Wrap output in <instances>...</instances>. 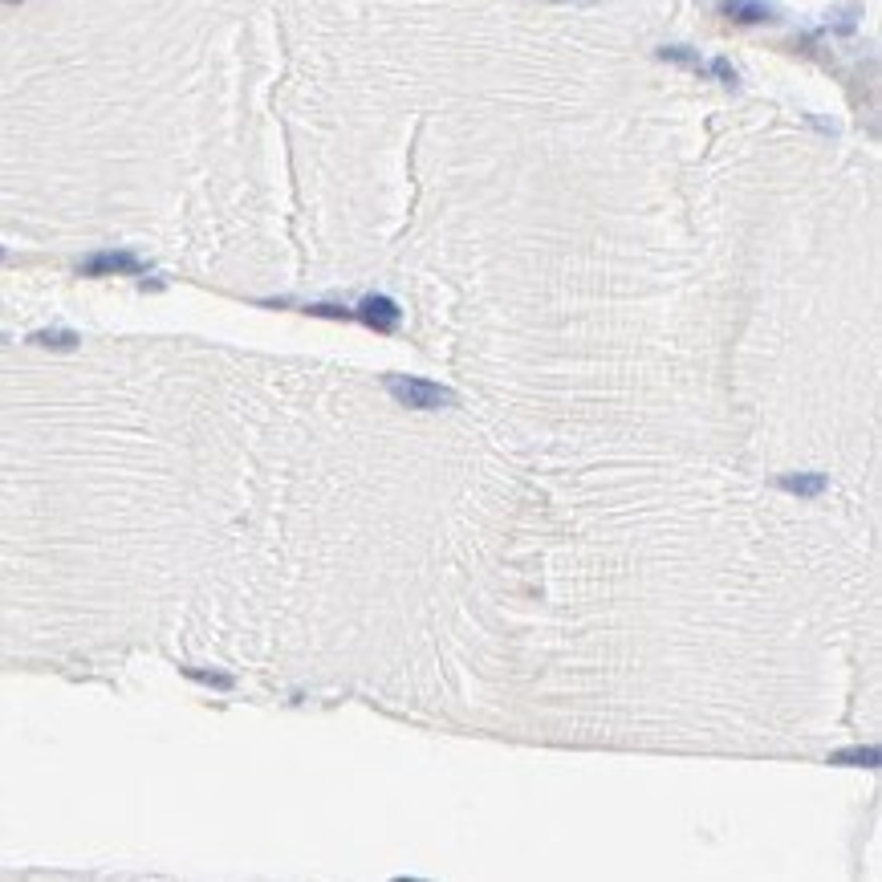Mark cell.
Returning a JSON list of instances; mask_svg holds the SVG:
<instances>
[{
	"instance_id": "1",
	"label": "cell",
	"mask_w": 882,
	"mask_h": 882,
	"mask_svg": "<svg viewBox=\"0 0 882 882\" xmlns=\"http://www.w3.org/2000/svg\"><path fill=\"white\" fill-rule=\"evenodd\" d=\"M387 395L407 407V411H439V407H456V391L439 387L431 378H415V374H387L383 378Z\"/></svg>"
},
{
	"instance_id": "2",
	"label": "cell",
	"mask_w": 882,
	"mask_h": 882,
	"mask_svg": "<svg viewBox=\"0 0 882 882\" xmlns=\"http://www.w3.org/2000/svg\"><path fill=\"white\" fill-rule=\"evenodd\" d=\"M354 322H362V326H370V330H378V334H395L399 322H403V309H399L391 297H383V293H370V297L358 301Z\"/></svg>"
},
{
	"instance_id": "3",
	"label": "cell",
	"mask_w": 882,
	"mask_h": 882,
	"mask_svg": "<svg viewBox=\"0 0 882 882\" xmlns=\"http://www.w3.org/2000/svg\"><path fill=\"white\" fill-rule=\"evenodd\" d=\"M147 273V265L135 252H94L82 261V277H139Z\"/></svg>"
},
{
	"instance_id": "4",
	"label": "cell",
	"mask_w": 882,
	"mask_h": 882,
	"mask_svg": "<svg viewBox=\"0 0 882 882\" xmlns=\"http://www.w3.org/2000/svg\"><path fill=\"white\" fill-rule=\"evenodd\" d=\"M720 13L732 25H773L777 21V9L769 0H720Z\"/></svg>"
},
{
	"instance_id": "5",
	"label": "cell",
	"mask_w": 882,
	"mask_h": 882,
	"mask_svg": "<svg viewBox=\"0 0 882 882\" xmlns=\"http://www.w3.org/2000/svg\"><path fill=\"white\" fill-rule=\"evenodd\" d=\"M777 488H781V492H793V496H801V500H813V496L830 492V480H826L822 472H789V476L777 480Z\"/></svg>"
},
{
	"instance_id": "6",
	"label": "cell",
	"mask_w": 882,
	"mask_h": 882,
	"mask_svg": "<svg viewBox=\"0 0 882 882\" xmlns=\"http://www.w3.org/2000/svg\"><path fill=\"white\" fill-rule=\"evenodd\" d=\"M830 765H850V769H878L882 752L874 744H854V748H838L830 752Z\"/></svg>"
},
{
	"instance_id": "7",
	"label": "cell",
	"mask_w": 882,
	"mask_h": 882,
	"mask_svg": "<svg viewBox=\"0 0 882 882\" xmlns=\"http://www.w3.org/2000/svg\"><path fill=\"white\" fill-rule=\"evenodd\" d=\"M659 57H663V61H675V66L696 70V74H712V61H704L696 49H687V45H663Z\"/></svg>"
},
{
	"instance_id": "8",
	"label": "cell",
	"mask_w": 882,
	"mask_h": 882,
	"mask_svg": "<svg viewBox=\"0 0 882 882\" xmlns=\"http://www.w3.org/2000/svg\"><path fill=\"white\" fill-rule=\"evenodd\" d=\"M33 342H37V346H57V350H74V346H78V338H74V334H66V330H53V334L45 330V334H33Z\"/></svg>"
},
{
	"instance_id": "9",
	"label": "cell",
	"mask_w": 882,
	"mask_h": 882,
	"mask_svg": "<svg viewBox=\"0 0 882 882\" xmlns=\"http://www.w3.org/2000/svg\"><path fill=\"white\" fill-rule=\"evenodd\" d=\"M192 679H204V683H212V687H228L232 679H224V675H204V671H187Z\"/></svg>"
},
{
	"instance_id": "10",
	"label": "cell",
	"mask_w": 882,
	"mask_h": 882,
	"mask_svg": "<svg viewBox=\"0 0 882 882\" xmlns=\"http://www.w3.org/2000/svg\"><path fill=\"white\" fill-rule=\"evenodd\" d=\"M0 257H5V252H0Z\"/></svg>"
}]
</instances>
